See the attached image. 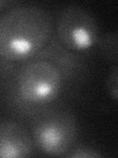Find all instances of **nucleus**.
I'll use <instances>...</instances> for the list:
<instances>
[{"instance_id":"f257e3e1","label":"nucleus","mask_w":118,"mask_h":158,"mask_svg":"<svg viewBox=\"0 0 118 158\" xmlns=\"http://www.w3.org/2000/svg\"><path fill=\"white\" fill-rule=\"evenodd\" d=\"M52 18L46 10L25 5L9 10L0 20V53L7 60L20 61L34 56L47 44Z\"/></svg>"},{"instance_id":"f03ea898","label":"nucleus","mask_w":118,"mask_h":158,"mask_svg":"<svg viewBox=\"0 0 118 158\" xmlns=\"http://www.w3.org/2000/svg\"><path fill=\"white\" fill-rule=\"evenodd\" d=\"M62 75L54 64L36 60L19 72L17 89L22 100L31 104H45L54 100L61 89Z\"/></svg>"},{"instance_id":"7ed1b4c3","label":"nucleus","mask_w":118,"mask_h":158,"mask_svg":"<svg viewBox=\"0 0 118 158\" xmlns=\"http://www.w3.org/2000/svg\"><path fill=\"white\" fill-rule=\"evenodd\" d=\"M59 40L67 48L85 52L96 44L100 31L95 17L77 5H71L59 15L56 24Z\"/></svg>"},{"instance_id":"20e7f679","label":"nucleus","mask_w":118,"mask_h":158,"mask_svg":"<svg viewBox=\"0 0 118 158\" xmlns=\"http://www.w3.org/2000/svg\"><path fill=\"white\" fill-rule=\"evenodd\" d=\"M74 120L69 115H57L41 121L33 128L37 147L48 156H62L70 150L75 138Z\"/></svg>"},{"instance_id":"39448f33","label":"nucleus","mask_w":118,"mask_h":158,"mask_svg":"<svg viewBox=\"0 0 118 158\" xmlns=\"http://www.w3.org/2000/svg\"><path fill=\"white\" fill-rule=\"evenodd\" d=\"M33 150L32 138L21 125L5 122L0 127V157L25 158Z\"/></svg>"},{"instance_id":"423d86ee","label":"nucleus","mask_w":118,"mask_h":158,"mask_svg":"<svg viewBox=\"0 0 118 158\" xmlns=\"http://www.w3.org/2000/svg\"><path fill=\"white\" fill-rule=\"evenodd\" d=\"M97 49L100 56L110 61H118V32H107L98 38Z\"/></svg>"},{"instance_id":"0eeeda50","label":"nucleus","mask_w":118,"mask_h":158,"mask_svg":"<svg viewBox=\"0 0 118 158\" xmlns=\"http://www.w3.org/2000/svg\"><path fill=\"white\" fill-rule=\"evenodd\" d=\"M105 87L108 95L118 101V65L115 66L107 75Z\"/></svg>"},{"instance_id":"6e6552de","label":"nucleus","mask_w":118,"mask_h":158,"mask_svg":"<svg viewBox=\"0 0 118 158\" xmlns=\"http://www.w3.org/2000/svg\"><path fill=\"white\" fill-rule=\"evenodd\" d=\"M66 156L71 158H98L101 157V153L90 146L81 145L74 148L69 154H66Z\"/></svg>"}]
</instances>
